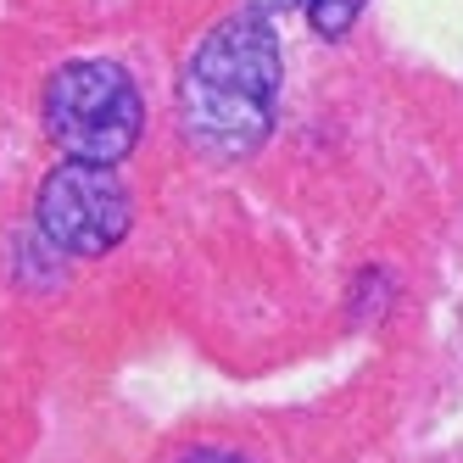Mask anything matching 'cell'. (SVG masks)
Instances as JSON below:
<instances>
[{"instance_id": "1", "label": "cell", "mask_w": 463, "mask_h": 463, "mask_svg": "<svg viewBox=\"0 0 463 463\" xmlns=\"http://www.w3.org/2000/svg\"><path fill=\"white\" fill-rule=\"evenodd\" d=\"M279 79H285V56H279L274 17H262L251 6L218 17L195 40L179 73L184 135L213 156L257 151L279 112Z\"/></svg>"}, {"instance_id": "2", "label": "cell", "mask_w": 463, "mask_h": 463, "mask_svg": "<svg viewBox=\"0 0 463 463\" xmlns=\"http://www.w3.org/2000/svg\"><path fill=\"white\" fill-rule=\"evenodd\" d=\"M40 112H45V135L84 162H123L140 146V128H146V107L128 68L101 56L56 68Z\"/></svg>"}, {"instance_id": "3", "label": "cell", "mask_w": 463, "mask_h": 463, "mask_svg": "<svg viewBox=\"0 0 463 463\" xmlns=\"http://www.w3.org/2000/svg\"><path fill=\"white\" fill-rule=\"evenodd\" d=\"M34 213L45 241L68 257H107L135 223V202H128V184L118 179V168L84 156H68L61 168L45 174Z\"/></svg>"}, {"instance_id": "4", "label": "cell", "mask_w": 463, "mask_h": 463, "mask_svg": "<svg viewBox=\"0 0 463 463\" xmlns=\"http://www.w3.org/2000/svg\"><path fill=\"white\" fill-rule=\"evenodd\" d=\"M302 6H307L313 34H324V40H341L346 28L363 17V0H302Z\"/></svg>"}, {"instance_id": "5", "label": "cell", "mask_w": 463, "mask_h": 463, "mask_svg": "<svg viewBox=\"0 0 463 463\" xmlns=\"http://www.w3.org/2000/svg\"><path fill=\"white\" fill-rule=\"evenodd\" d=\"M174 463H246L241 452H223V447H190V452H179Z\"/></svg>"}, {"instance_id": "6", "label": "cell", "mask_w": 463, "mask_h": 463, "mask_svg": "<svg viewBox=\"0 0 463 463\" xmlns=\"http://www.w3.org/2000/svg\"><path fill=\"white\" fill-rule=\"evenodd\" d=\"M251 12H262V17H274V12H290V6H302V0H246Z\"/></svg>"}]
</instances>
